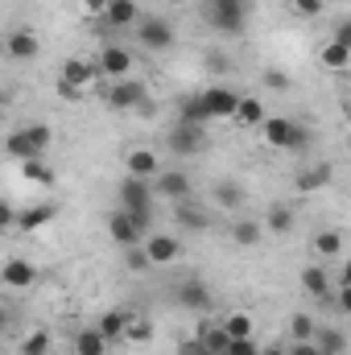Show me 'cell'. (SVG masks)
<instances>
[{"label":"cell","mask_w":351,"mask_h":355,"mask_svg":"<svg viewBox=\"0 0 351 355\" xmlns=\"http://www.w3.org/2000/svg\"><path fill=\"white\" fill-rule=\"evenodd\" d=\"M50 141H54L50 124H25V128L8 132L4 149H8V157H17V162H37V157L50 149Z\"/></svg>","instance_id":"6da1fadb"},{"label":"cell","mask_w":351,"mask_h":355,"mask_svg":"<svg viewBox=\"0 0 351 355\" xmlns=\"http://www.w3.org/2000/svg\"><path fill=\"white\" fill-rule=\"evenodd\" d=\"M207 25L219 29L223 37H240V33L248 29L244 0H223V4H211V0H207Z\"/></svg>","instance_id":"7a4b0ae2"},{"label":"cell","mask_w":351,"mask_h":355,"mask_svg":"<svg viewBox=\"0 0 351 355\" xmlns=\"http://www.w3.org/2000/svg\"><path fill=\"white\" fill-rule=\"evenodd\" d=\"M103 99H108V107L112 112H141L145 103H149V95H145V83L141 79H112V87L103 91Z\"/></svg>","instance_id":"3957f363"},{"label":"cell","mask_w":351,"mask_h":355,"mask_svg":"<svg viewBox=\"0 0 351 355\" xmlns=\"http://www.w3.org/2000/svg\"><path fill=\"white\" fill-rule=\"evenodd\" d=\"M211 141H207V128L203 124H178L170 128V137H166V149L178 153V157H198L203 149H207Z\"/></svg>","instance_id":"277c9868"},{"label":"cell","mask_w":351,"mask_h":355,"mask_svg":"<svg viewBox=\"0 0 351 355\" xmlns=\"http://www.w3.org/2000/svg\"><path fill=\"white\" fill-rule=\"evenodd\" d=\"M174 302L182 306V310H190V314H207L215 297H211V285H207L198 272H190V277H182V281H178Z\"/></svg>","instance_id":"5b68a950"},{"label":"cell","mask_w":351,"mask_h":355,"mask_svg":"<svg viewBox=\"0 0 351 355\" xmlns=\"http://www.w3.org/2000/svg\"><path fill=\"white\" fill-rule=\"evenodd\" d=\"M178 37H174V25L166 21V17H141V25H137V46H145V50H170Z\"/></svg>","instance_id":"8992f818"},{"label":"cell","mask_w":351,"mask_h":355,"mask_svg":"<svg viewBox=\"0 0 351 355\" xmlns=\"http://www.w3.org/2000/svg\"><path fill=\"white\" fill-rule=\"evenodd\" d=\"M153 202H157V190H153L149 178L128 174L120 182V207H124V211H153Z\"/></svg>","instance_id":"52a82bcc"},{"label":"cell","mask_w":351,"mask_h":355,"mask_svg":"<svg viewBox=\"0 0 351 355\" xmlns=\"http://www.w3.org/2000/svg\"><path fill=\"white\" fill-rule=\"evenodd\" d=\"M99 71H103V79H128L132 75V50L128 46H120V42H108V46H99Z\"/></svg>","instance_id":"ba28073f"},{"label":"cell","mask_w":351,"mask_h":355,"mask_svg":"<svg viewBox=\"0 0 351 355\" xmlns=\"http://www.w3.org/2000/svg\"><path fill=\"white\" fill-rule=\"evenodd\" d=\"M108 236H112L120 248H137V244H145V240H149V232H145V227H141V223L124 211V207L108 219Z\"/></svg>","instance_id":"9c48e42d"},{"label":"cell","mask_w":351,"mask_h":355,"mask_svg":"<svg viewBox=\"0 0 351 355\" xmlns=\"http://www.w3.org/2000/svg\"><path fill=\"white\" fill-rule=\"evenodd\" d=\"M203 103H207V112H211V120H236V112H240V99L244 95H236L232 87H203Z\"/></svg>","instance_id":"30bf717a"},{"label":"cell","mask_w":351,"mask_h":355,"mask_svg":"<svg viewBox=\"0 0 351 355\" xmlns=\"http://www.w3.org/2000/svg\"><path fill=\"white\" fill-rule=\"evenodd\" d=\"M58 79L71 83V87H79V91H87L91 83L103 79V71H99V62H87V58H67L62 71H58Z\"/></svg>","instance_id":"8fae6325"},{"label":"cell","mask_w":351,"mask_h":355,"mask_svg":"<svg viewBox=\"0 0 351 355\" xmlns=\"http://www.w3.org/2000/svg\"><path fill=\"white\" fill-rule=\"evenodd\" d=\"M153 190H157V198L182 202V198H190L194 182H190V174H186V170H162V174L153 178Z\"/></svg>","instance_id":"7c38bea8"},{"label":"cell","mask_w":351,"mask_h":355,"mask_svg":"<svg viewBox=\"0 0 351 355\" xmlns=\"http://www.w3.org/2000/svg\"><path fill=\"white\" fill-rule=\"evenodd\" d=\"M302 289L310 293V297H318V302H335V281H331V268L323 265H306L302 268Z\"/></svg>","instance_id":"4fadbf2b"},{"label":"cell","mask_w":351,"mask_h":355,"mask_svg":"<svg viewBox=\"0 0 351 355\" xmlns=\"http://www.w3.org/2000/svg\"><path fill=\"white\" fill-rule=\"evenodd\" d=\"M174 219H178L182 232H207V227H211V211H207L203 202H194V198L174 202Z\"/></svg>","instance_id":"5bb4252c"},{"label":"cell","mask_w":351,"mask_h":355,"mask_svg":"<svg viewBox=\"0 0 351 355\" xmlns=\"http://www.w3.org/2000/svg\"><path fill=\"white\" fill-rule=\"evenodd\" d=\"M103 21H108L112 33L116 29H137L141 25V4L137 0H112V8L103 12Z\"/></svg>","instance_id":"9a60e30c"},{"label":"cell","mask_w":351,"mask_h":355,"mask_svg":"<svg viewBox=\"0 0 351 355\" xmlns=\"http://www.w3.org/2000/svg\"><path fill=\"white\" fill-rule=\"evenodd\" d=\"M0 281L8 289H29L37 281V268H33V261H25V257H12V261H4V268H0Z\"/></svg>","instance_id":"2e32d148"},{"label":"cell","mask_w":351,"mask_h":355,"mask_svg":"<svg viewBox=\"0 0 351 355\" xmlns=\"http://www.w3.org/2000/svg\"><path fill=\"white\" fill-rule=\"evenodd\" d=\"M145 252H149L153 265H174L178 257H182V240L178 236H149L145 240Z\"/></svg>","instance_id":"e0dca14e"},{"label":"cell","mask_w":351,"mask_h":355,"mask_svg":"<svg viewBox=\"0 0 351 355\" xmlns=\"http://www.w3.org/2000/svg\"><path fill=\"white\" fill-rule=\"evenodd\" d=\"M293 120H285V116H268L261 124V137H264V145H273V149H289V137H293Z\"/></svg>","instance_id":"ac0fdd59"},{"label":"cell","mask_w":351,"mask_h":355,"mask_svg":"<svg viewBox=\"0 0 351 355\" xmlns=\"http://www.w3.org/2000/svg\"><path fill=\"white\" fill-rule=\"evenodd\" d=\"M331 162H318V166H310V170H302V174L293 178V186H298V194H314V190H323V186H331Z\"/></svg>","instance_id":"d6986e66"},{"label":"cell","mask_w":351,"mask_h":355,"mask_svg":"<svg viewBox=\"0 0 351 355\" xmlns=\"http://www.w3.org/2000/svg\"><path fill=\"white\" fill-rule=\"evenodd\" d=\"M37 33L33 29H17V33H8V58H17V62H29V58H37Z\"/></svg>","instance_id":"ffe728a7"},{"label":"cell","mask_w":351,"mask_h":355,"mask_svg":"<svg viewBox=\"0 0 351 355\" xmlns=\"http://www.w3.org/2000/svg\"><path fill=\"white\" fill-rule=\"evenodd\" d=\"M178 124H211V112H207V103H203V95L194 91V95H186L182 103H178Z\"/></svg>","instance_id":"44dd1931"},{"label":"cell","mask_w":351,"mask_h":355,"mask_svg":"<svg viewBox=\"0 0 351 355\" xmlns=\"http://www.w3.org/2000/svg\"><path fill=\"white\" fill-rule=\"evenodd\" d=\"M264 240V223H257V219H236L232 223V244L236 248H257Z\"/></svg>","instance_id":"7402d4cb"},{"label":"cell","mask_w":351,"mask_h":355,"mask_svg":"<svg viewBox=\"0 0 351 355\" xmlns=\"http://www.w3.org/2000/svg\"><path fill=\"white\" fill-rule=\"evenodd\" d=\"M132 314H137V310H128V306H120V310H108V314L99 318V331H103V335L116 343V339H124V331H128Z\"/></svg>","instance_id":"603a6c76"},{"label":"cell","mask_w":351,"mask_h":355,"mask_svg":"<svg viewBox=\"0 0 351 355\" xmlns=\"http://www.w3.org/2000/svg\"><path fill=\"white\" fill-rule=\"evenodd\" d=\"M128 174L132 178H153L162 174V162H157V153H149V149H132L128 153Z\"/></svg>","instance_id":"cb8c5ba5"},{"label":"cell","mask_w":351,"mask_h":355,"mask_svg":"<svg viewBox=\"0 0 351 355\" xmlns=\"http://www.w3.org/2000/svg\"><path fill=\"white\" fill-rule=\"evenodd\" d=\"M108 335L99 331V327H87V331H79L75 335V355H108Z\"/></svg>","instance_id":"d4e9b609"},{"label":"cell","mask_w":351,"mask_h":355,"mask_svg":"<svg viewBox=\"0 0 351 355\" xmlns=\"http://www.w3.org/2000/svg\"><path fill=\"white\" fill-rule=\"evenodd\" d=\"M264 232H273V236H289V232H293V211H289L285 202H273V207L264 211Z\"/></svg>","instance_id":"484cf974"},{"label":"cell","mask_w":351,"mask_h":355,"mask_svg":"<svg viewBox=\"0 0 351 355\" xmlns=\"http://www.w3.org/2000/svg\"><path fill=\"white\" fill-rule=\"evenodd\" d=\"M58 215V207L54 202H37V207H29V211H21V219H17V227L21 232H33V227H46L50 219Z\"/></svg>","instance_id":"4316f807"},{"label":"cell","mask_w":351,"mask_h":355,"mask_svg":"<svg viewBox=\"0 0 351 355\" xmlns=\"http://www.w3.org/2000/svg\"><path fill=\"white\" fill-rule=\"evenodd\" d=\"M318 62H323L327 71H343V67H351V50L343 46V42H335V37H331V42L318 50Z\"/></svg>","instance_id":"83f0119b"},{"label":"cell","mask_w":351,"mask_h":355,"mask_svg":"<svg viewBox=\"0 0 351 355\" xmlns=\"http://www.w3.org/2000/svg\"><path fill=\"white\" fill-rule=\"evenodd\" d=\"M264 120H268V116H264V103L257 99V95H244V99H240V112H236V124H244V128H261Z\"/></svg>","instance_id":"f1b7e54d"},{"label":"cell","mask_w":351,"mask_h":355,"mask_svg":"<svg viewBox=\"0 0 351 355\" xmlns=\"http://www.w3.org/2000/svg\"><path fill=\"white\" fill-rule=\"evenodd\" d=\"M314 343H318V352L323 355H343L348 352V335H343L339 327H318Z\"/></svg>","instance_id":"f546056e"},{"label":"cell","mask_w":351,"mask_h":355,"mask_svg":"<svg viewBox=\"0 0 351 355\" xmlns=\"http://www.w3.org/2000/svg\"><path fill=\"white\" fill-rule=\"evenodd\" d=\"M215 202H219L223 211H240V207H244V186H240V182H228V178L215 182Z\"/></svg>","instance_id":"4dcf8cb0"},{"label":"cell","mask_w":351,"mask_h":355,"mask_svg":"<svg viewBox=\"0 0 351 355\" xmlns=\"http://www.w3.org/2000/svg\"><path fill=\"white\" fill-rule=\"evenodd\" d=\"M198 339H203V347H207L211 355H228L232 352V335H228L223 327H203Z\"/></svg>","instance_id":"1f68e13d"},{"label":"cell","mask_w":351,"mask_h":355,"mask_svg":"<svg viewBox=\"0 0 351 355\" xmlns=\"http://www.w3.org/2000/svg\"><path fill=\"white\" fill-rule=\"evenodd\" d=\"M289 335H293V343H310V339L318 335V327H314V318H310L306 310H298V314L289 318Z\"/></svg>","instance_id":"d6a6232c"},{"label":"cell","mask_w":351,"mask_h":355,"mask_svg":"<svg viewBox=\"0 0 351 355\" xmlns=\"http://www.w3.org/2000/svg\"><path fill=\"white\" fill-rule=\"evenodd\" d=\"M310 244H314L318 257H339V252H343V236H339V232H318Z\"/></svg>","instance_id":"836d02e7"},{"label":"cell","mask_w":351,"mask_h":355,"mask_svg":"<svg viewBox=\"0 0 351 355\" xmlns=\"http://www.w3.org/2000/svg\"><path fill=\"white\" fill-rule=\"evenodd\" d=\"M124 339H128V343H149V339H153V322L137 310L132 322H128V331H124Z\"/></svg>","instance_id":"e575fe53"},{"label":"cell","mask_w":351,"mask_h":355,"mask_svg":"<svg viewBox=\"0 0 351 355\" xmlns=\"http://www.w3.org/2000/svg\"><path fill=\"white\" fill-rule=\"evenodd\" d=\"M21 174L29 178V182H37V186H54V170L37 157V162H21Z\"/></svg>","instance_id":"d590c367"},{"label":"cell","mask_w":351,"mask_h":355,"mask_svg":"<svg viewBox=\"0 0 351 355\" xmlns=\"http://www.w3.org/2000/svg\"><path fill=\"white\" fill-rule=\"evenodd\" d=\"M219 327H223L232 339H248V335H252V318H248V314H228Z\"/></svg>","instance_id":"8d00e7d4"},{"label":"cell","mask_w":351,"mask_h":355,"mask_svg":"<svg viewBox=\"0 0 351 355\" xmlns=\"http://www.w3.org/2000/svg\"><path fill=\"white\" fill-rule=\"evenodd\" d=\"M21 355H50V331H33V335H25Z\"/></svg>","instance_id":"74e56055"},{"label":"cell","mask_w":351,"mask_h":355,"mask_svg":"<svg viewBox=\"0 0 351 355\" xmlns=\"http://www.w3.org/2000/svg\"><path fill=\"white\" fill-rule=\"evenodd\" d=\"M124 265L132 268V272H145V268H153V261H149L145 244H137V248H124Z\"/></svg>","instance_id":"f35d334b"},{"label":"cell","mask_w":351,"mask_h":355,"mask_svg":"<svg viewBox=\"0 0 351 355\" xmlns=\"http://www.w3.org/2000/svg\"><path fill=\"white\" fill-rule=\"evenodd\" d=\"M207 71L211 75H232V58L223 50H207Z\"/></svg>","instance_id":"ab89813d"},{"label":"cell","mask_w":351,"mask_h":355,"mask_svg":"<svg viewBox=\"0 0 351 355\" xmlns=\"http://www.w3.org/2000/svg\"><path fill=\"white\" fill-rule=\"evenodd\" d=\"M261 79H264V87H268V91H289V75H285V71H277V67H268Z\"/></svg>","instance_id":"60d3db41"},{"label":"cell","mask_w":351,"mask_h":355,"mask_svg":"<svg viewBox=\"0 0 351 355\" xmlns=\"http://www.w3.org/2000/svg\"><path fill=\"white\" fill-rule=\"evenodd\" d=\"M261 352H264V347L248 335V339H232V352H228V355H261Z\"/></svg>","instance_id":"b9f144b4"},{"label":"cell","mask_w":351,"mask_h":355,"mask_svg":"<svg viewBox=\"0 0 351 355\" xmlns=\"http://www.w3.org/2000/svg\"><path fill=\"white\" fill-rule=\"evenodd\" d=\"M178 355H211V352L203 347V339H198V335H190V339H182V343H178Z\"/></svg>","instance_id":"7bdbcfd3"},{"label":"cell","mask_w":351,"mask_h":355,"mask_svg":"<svg viewBox=\"0 0 351 355\" xmlns=\"http://www.w3.org/2000/svg\"><path fill=\"white\" fill-rule=\"evenodd\" d=\"M323 4H327V0H293V8H298L302 17H318V12H323Z\"/></svg>","instance_id":"ee69618b"},{"label":"cell","mask_w":351,"mask_h":355,"mask_svg":"<svg viewBox=\"0 0 351 355\" xmlns=\"http://www.w3.org/2000/svg\"><path fill=\"white\" fill-rule=\"evenodd\" d=\"M335 306H339L343 314H351V285H343V289L335 293Z\"/></svg>","instance_id":"f6af8a7d"},{"label":"cell","mask_w":351,"mask_h":355,"mask_svg":"<svg viewBox=\"0 0 351 355\" xmlns=\"http://www.w3.org/2000/svg\"><path fill=\"white\" fill-rule=\"evenodd\" d=\"M289 355H323V352H318V343L310 339V343H293V347H289Z\"/></svg>","instance_id":"bcb514c9"},{"label":"cell","mask_w":351,"mask_h":355,"mask_svg":"<svg viewBox=\"0 0 351 355\" xmlns=\"http://www.w3.org/2000/svg\"><path fill=\"white\" fill-rule=\"evenodd\" d=\"M17 219H21V215H17V211H12V207L4 202V207H0V227H12Z\"/></svg>","instance_id":"7dc6e473"},{"label":"cell","mask_w":351,"mask_h":355,"mask_svg":"<svg viewBox=\"0 0 351 355\" xmlns=\"http://www.w3.org/2000/svg\"><path fill=\"white\" fill-rule=\"evenodd\" d=\"M58 95H62V99H83V91L71 87V83H62V79H58Z\"/></svg>","instance_id":"c3c4849f"},{"label":"cell","mask_w":351,"mask_h":355,"mask_svg":"<svg viewBox=\"0 0 351 355\" xmlns=\"http://www.w3.org/2000/svg\"><path fill=\"white\" fill-rule=\"evenodd\" d=\"M335 42H343V46L351 50V21H343V25L335 29Z\"/></svg>","instance_id":"681fc988"},{"label":"cell","mask_w":351,"mask_h":355,"mask_svg":"<svg viewBox=\"0 0 351 355\" xmlns=\"http://www.w3.org/2000/svg\"><path fill=\"white\" fill-rule=\"evenodd\" d=\"M83 4H87V12H99V17L112 8V0H83Z\"/></svg>","instance_id":"f907efd6"},{"label":"cell","mask_w":351,"mask_h":355,"mask_svg":"<svg viewBox=\"0 0 351 355\" xmlns=\"http://www.w3.org/2000/svg\"><path fill=\"white\" fill-rule=\"evenodd\" d=\"M335 285H339V289H343V285H351V261H348V265H343V272L335 277Z\"/></svg>","instance_id":"816d5d0a"},{"label":"cell","mask_w":351,"mask_h":355,"mask_svg":"<svg viewBox=\"0 0 351 355\" xmlns=\"http://www.w3.org/2000/svg\"><path fill=\"white\" fill-rule=\"evenodd\" d=\"M261 355H289V352H285V347H264Z\"/></svg>","instance_id":"f5cc1de1"},{"label":"cell","mask_w":351,"mask_h":355,"mask_svg":"<svg viewBox=\"0 0 351 355\" xmlns=\"http://www.w3.org/2000/svg\"><path fill=\"white\" fill-rule=\"evenodd\" d=\"M166 4H186V0H166Z\"/></svg>","instance_id":"db71d44e"},{"label":"cell","mask_w":351,"mask_h":355,"mask_svg":"<svg viewBox=\"0 0 351 355\" xmlns=\"http://www.w3.org/2000/svg\"><path fill=\"white\" fill-rule=\"evenodd\" d=\"M211 4H223V0H211Z\"/></svg>","instance_id":"11a10c76"},{"label":"cell","mask_w":351,"mask_h":355,"mask_svg":"<svg viewBox=\"0 0 351 355\" xmlns=\"http://www.w3.org/2000/svg\"><path fill=\"white\" fill-rule=\"evenodd\" d=\"M348 145H351V137H348Z\"/></svg>","instance_id":"9f6ffc18"},{"label":"cell","mask_w":351,"mask_h":355,"mask_svg":"<svg viewBox=\"0 0 351 355\" xmlns=\"http://www.w3.org/2000/svg\"><path fill=\"white\" fill-rule=\"evenodd\" d=\"M348 107H351V99H348Z\"/></svg>","instance_id":"6f0895ef"}]
</instances>
